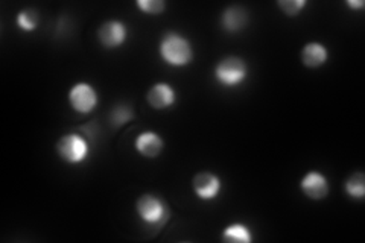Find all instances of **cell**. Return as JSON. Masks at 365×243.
<instances>
[{
    "instance_id": "12",
    "label": "cell",
    "mask_w": 365,
    "mask_h": 243,
    "mask_svg": "<svg viewBox=\"0 0 365 243\" xmlns=\"http://www.w3.org/2000/svg\"><path fill=\"white\" fill-rule=\"evenodd\" d=\"M248 13L241 6H230L222 14V26L228 32H237L247 26Z\"/></svg>"
},
{
    "instance_id": "14",
    "label": "cell",
    "mask_w": 365,
    "mask_h": 243,
    "mask_svg": "<svg viewBox=\"0 0 365 243\" xmlns=\"http://www.w3.org/2000/svg\"><path fill=\"white\" fill-rule=\"evenodd\" d=\"M38 23H40V14L37 9L28 8V9L20 11V13L17 14V25L21 31H25V32L36 31Z\"/></svg>"
},
{
    "instance_id": "4",
    "label": "cell",
    "mask_w": 365,
    "mask_h": 243,
    "mask_svg": "<svg viewBox=\"0 0 365 243\" xmlns=\"http://www.w3.org/2000/svg\"><path fill=\"white\" fill-rule=\"evenodd\" d=\"M135 212L142 221L150 227L163 224L168 217V208L163 200L151 193H145L137 200Z\"/></svg>"
},
{
    "instance_id": "11",
    "label": "cell",
    "mask_w": 365,
    "mask_h": 243,
    "mask_svg": "<svg viewBox=\"0 0 365 243\" xmlns=\"http://www.w3.org/2000/svg\"><path fill=\"white\" fill-rule=\"evenodd\" d=\"M329 58V52L326 49V46L322 43H307L303 51H302V61L304 66L311 67V68H317L319 66H323Z\"/></svg>"
},
{
    "instance_id": "15",
    "label": "cell",
    "mask_w": 365,
    "mask_h": 243,
    "mask_svg": "<svg viewBox=\"0 0 365 243\" xmlns=\"http://www.w3.org/2000/svg\"><path fill=\"white\" fill-rule=\"evenodd\" d=\"M346 192L353 200H362L365 196V177L362 172H355L346 181Z\"/></svg>"
},
{
    "instance_id": "2",
    "label": "cell",
    "mask_w": 365,
    "mask_h": 243,
    "mask_svg": "<svg viewBox=\"0 0 365 243\" xmlns=\"http://www.w3.org/2000/svg\"><path fill=\"white\" fill-rule=\"evenodd\" d=\"M56 152L68 165H81L90 155V145L84 135L71 133L60 138L56 143Z\"/></svg>"
},
{
    "instance_id": "18",
    "label": "cell",
    "mask_w": 365,
    "mask_h": 243,
    "mask_svg": "<svg viewBox=\"0 0 365 243\" xmlns=\"http://www.w3.org/2000/svg\"><path fill=\"white\" fill-rule=\"evenodd\" d=\"M133 118V113H131V108L125 107V105H120L118 108H114L113 114H111V120L113 123L116 126H120L123 123H127L128 120H131Z\"/></svg>"
},
{
    "instance_id": "7",
    "label": "cell",
    "mask_w": 365,
    "mask_h": 243,
    "mask_svg": "<svg viewBox=\"0 0 365 243\" xmlns=\"http://www.w3.org/2000/svg\"><path fill=\"white\" fill-rule=\"evenodd\" d=\"M128 29L125 26V23L119 20H108L102 23L98 31V38L108 49H116L127 41Z\"/></svg>"
},
{
    "instance_id": "9",
    "label": "cell",
    "mask_w": 365,
    "mask_h": 243,
    "mask_svg": "<svg viewBox=\"0 0 365 243\" xmlns=\"http://www.w3.org/2000/svg\"><path fill=\"white\" fill-rule=\"evenodd\" d=\"M148 103L155 110H165L173 107L177 100V93L174 87L168 83L154 84L146 95Z\"/></svg>"
},
{
    "instance_id": "1",
    "label": "cell",
    "mask_w": 365,
    "mask_h": 243,
    "mask_svg": "<svg viewBox=\"0 0 365 243\" xmlns=\"http://www.w3.org/2000/svg\"><path fill=\"white\" fill-rule=\"evenodd\" d=\"M158 52L162 60L173 67H185L193 58L190 41L177 32H168L160 40Z\"/></svg>"
},
{
    "instance_id": "3",
    "label": "cell",
    "mask_w": 365,
    "mask_h": 243,
    "mask_svg": "<svg viewBox=\"0 0 365 243\" xmlns=\"http://www.w3.org/2000/svg\"><path fill=\"white\" fill-rule=\"evenodd\" d=\"M248 76V66L239 56H227L215 67V78L222 87H236Z\"/></svg>"
},
{
    "instance_id": "16",
    "label": "cell",
    "mask_w": 365,
    "mask_h": 243,
    "mask_svg": "<svg viewBox=\"0 0 365 243\" xmlns=\"http://www.w3.org/2000/svg\"><path fill=\"white\" fill-rule=\"evenodd\" d=\"M135 5L143 14H148V16L162 14L166 6L163 0H137Z\"/></svg>"
},
{
    "instance_id": "8",
    "label": "cell",
    "mask_w": 365,
    "mask_h": 243,
    "mask_svg": "<svg viewBox=\"0 0 365 243\" xmlns=\"http://www.w3.org/2000/svg\"><path fill=\"white\" fill-rule=\"evenodd\" d=\"M302 192L311 200H323L329 195V181L322 172L311 170L307 172L300 182Z\"/></svg>"
},
{
    "instance_id": "6",
    "label": "cell",
    "mask_w": 365,
    "mask_h": 243,
    "mask_svg": "<svg viewBox=\"0 0 365 243\" xmlns=\"http://www.w3.org/2000/svg\"><path fill=\"white\" fill-rule=\"evenodd\" d=\"M192 187L201 201H213L220 196L222 182L221 178L218 175H215L213 172L204 170L193 177Z\"/></svg>"
},
{
    "instance_id": "13",
    "label": "cell",
    "mask_w": 365,
    "mask_h": 243,
    "mask_svg": "<svg viewBox=\"0 0 365 243\" xmlns=\"http://www.w3.org/2000/svg\"><path fill=\"white\" fill-rule=\"evenodd\" d=\"M222 240L224 242H236V243H250L253 242V234H251V229L241 222H236L228 225L222 231Z\"/></svg>"
},
{
    "instance_id": "17",
    "label": "cell",
    "mask_w": 365,
    "mask_h": 243,
    "mask_svg": "<svg viewBox=\"0 0 365 243\" xmlns=\"http://www.w3.org/2000/svg\"><path fill=\"white\" fill-rule=\"evenodd\" d=\"M277 5L287 16H299L306 6V0H282Z\"/></svg>"
},
{
    "instance_id": "5",
    "label": "cell",
    "mask_w": 365,
    "mask_h": 243,
    "mask_svg": "<svg viewBox=\"0 0 365 243\" xmlns=\"http://www.w3.org/2000/svg\"><path fill=\"white\" fill-rule=\"evenodd\" d=\"M68 103L76 113L88 114L98 105V91L87 83H78L68 91Z\"/></svg>"
},
{
    "instance_id": "10",
    "label": "cell",
    "mask_w": 365,
    "mask_h": 243,
    "mask_svg": "<svg viewBox=\"0 0 365 243\" xmlns=\"http://www.w3.org/2000/svg\"><path fill=\"white\" fill-rule=\"evenodd\" d=\"M163 138L154 131H143L135 137L134 148L145 158H157L163 150Z\"/></svg>"
},
{
    "instance_id": "19",
    "label": "cell",
    "mask_w": 365,
    "mask_h": 243,
    "mask_svg": "<svg viewBox=\"0 0 365 243\" xmlns=\"http://www.w3.org/2000/svg\"><path fill=\"white\" fill-rule=\"evenodd\" d=\"M347 5H349L350 8H353V9H356V8H362V6H364V2H355V0H353V2H351V0H349Z\"/></svg>"
}]
</instances>
